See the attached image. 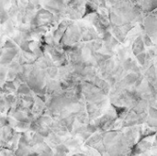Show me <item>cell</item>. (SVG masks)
Wrapping results in <instances>:
<instances>
[{"label": "cell", "mask_w": 157, "mask_h": 156, "mask_svg": "<svg viewBox=\"0 0 157 156\" xmlns=\"http://www.w3.org/2000/svg\"><path fill=\"white\" fill-rule=\"evenodd\" d=\"M1 19H2V21H1L2 24H4L5 22H7V21L9 20L8 12H7V10L6 11L5 8H4L3 6H2V9H1Z\"/></svg>", "instance_id": "6da1fadb"}, {"label": "cell", "mask_w": 157, "mask_h": 156, "mask_svg": "<svg viewBox=\"0 0 157 156\" xmlns=\"http://www.w3.org/2000/svg\"><path fill=\"white\" fill-rule=\"evenodd\" d=\"M58 6H60L61 8H65V2L64 0H52Z\"/></svg>", "instance_id": "7a4b0ae2"}]
</instances>
